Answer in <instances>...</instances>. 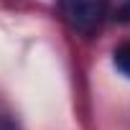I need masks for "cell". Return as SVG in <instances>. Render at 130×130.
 <instances>
[{
	"label": "cell",
	"instance_id": "6da1fadb",
	"mask_svg": "<svg viewBox=\"0 0 130 130\" xmlns=\"http://www.w3.org/2000/svg\"><path fill=\"white\" fill-rule=\"evenodd\" d=\"M110 0H61V13L67 23L79 33H94L107 15Z\"/></svg>",
	"mask_w": 130,
	"mask_h": 130
},
{
	"label": "cell",
	"instance_id": "7a4b0ae2",
	"mask_svg": "<svg viewBox=\"0 0 130 130\" xmlns=\"http://www.w3.org/2000/svg\"><path fill=\"white\" fill-rule=\"evenodd\" d=\"M115 67H117L122 74H127V77H130V41H127V43H122V46L115 51Z\"/></svg>",
	"mask_w": 130,
	"mask_h": 130
},
{
	"label": "cell",
	"instance_id": "3957f363",
	"mask_svg": "<svg viewBox=\"0 0 130 130\" xmlns=\"http://www.w3.org/2000/svg\"><path fill=\"white\" fill-rule=\"evenodd\" d=\"M117 21H130V0L117 10Z\"/></svg>",
	"mask_w": 130,
	"mask_h": 130
}]
</instances>
